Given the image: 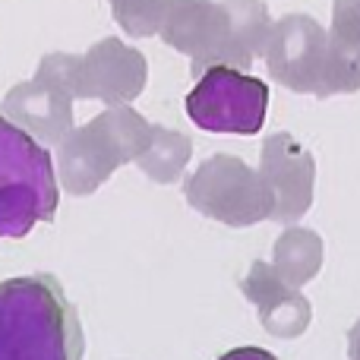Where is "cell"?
Returning a JSON list of instances; mask_svg holds the SVG:
<instances>
[{
    "label": "cell",
    "mask_w": 360,
    "mask_h": 360,
    "mask_svg": "<svg viewBox=\"0 0 360 360\" xmlns=\"http://www.w3.org/2000/svg\"><path fill=\"white\" fill-rule=\"evenodd\" d=\"M86 338L54 275L0 281V360H82Z\"/></svg>",
    "instance_id": "obj_1"
},
{
    "label": "cell",
    "mask_w": 360,
    "mask_h": 360,
    "mask_svg": "<svg viewBox=\"0 0 360 360\" xmlns=\"http://www.w3.org/2000/svg\"><path fill=\"white\" fill-rule=\"evenodd\" d=\"M152 139V124L130 105H108L86 127L57 143V180L70 196H92L124 165H133Z\"/></svg>",
    "instance_id": "obj_2"
},
{
    "label": "cell",
    "mask_w": 360,
    "mask_h": 360,
    "mask_svg": "<svg viewBox=\"0 0 360 360\" xmlns=\"http://www.w3.org/2000/svg\"><path fill=\"white\" fill-rule=\"evenodd\" d=\"M60 180L48 146L0 114V237L19 240L38 221H54Z\"/></svg>",
    "instance_id": "obj_3"
},
{
    "label": "cell",
    "mask_w": 360,
    "mask_h": 360,
    "mask_svg": "<svg viewBox=\"0 0 360 360\" xmlns=\"http://www.w3.org/2000/svg\"><path fill=\"white\" fill-rule=\"evenodd\" d=\"M184 196L199 215L231 228H250L272 218L275 199L259 171L237 155H212L186 177Z\"/></svg>",
    "instance_id": "obj_4"
},
{
    "label": "cell",
    "mask_w": 360,
    "mask_h": 360,
    "mask_svg": "<svg viewBox=\"0 0 360 360\" xmlns=\"http://www.w3.org/2000/svg\"><path fill=\"white\" fill-rule=\"evenodd\" d=\"M269 111V86L234 67H212L186 95V114L205 133L253 136Z\"/></svg>",
    "instance_id": "obj_5"
},
{
    "label": "cell",
    "mask_w": 360,
    "mask_h": 360,
    "mask_svg": "<svg viewBox=\"0 0 360 360\" xmlns=\"http://www.w3.org/2000/svg\"><path fill=\"white\" fill-rule=\"evenodd\" d=\"M158 35L168 48L190 57V73L196 79L212 67L240 70L224 4H215V0H168Z\"/></svg>",
    "instance_id": "obj_6"
},
{
    "label": "cell",
    "mask_w": 360,
    "mask_h": 360,
    "mask_svg": "<svg viewBox=\"0 0 360 360\" xmlns=\"http://www.w3.org/2000/svg\"><path fill=\"white\" fill-rule=\"evenodd\" d=\"M326 38L329 32L304 13H291L272 22L262 51L269 76L291 92H313L319 98L326 73Z\"/></svg>",
    "instance_id": "obj_7"
},
{
    "label": "cell",
    "mask_w": 360,
    "mask_h": 360,
    "mask_svg": "<svg viewBox=\"0 0 360 360\" xmlns=\"http://www.w3.org/2000/svg\"><path fill=\"white\" fill-rule=\"evenodd\" d=\"M259 174L272 190L275 221L294 224L307 215L313 202V186H316V162L291 133H272L262 143Z\"/></svg>",
    "instance_id": "obj_8"
},
{
    "label": "cell",
    "mask_w": 360,
    "mask_h": 360,
    "mask_svg": "<svg viewBox=\"0 0 360 360\" xmlns=\"http://www.w3.org/2000/svg\"><path fill=\"white\" fill-rule=\"evenodd\" d=\"M89 95L105 105H130L149 82L146 54L120 38H101L82 54Z\"/></svg>",
    "instance_id": "obj_9"
},
{
    "label": "cell",
    "mask_w": 360,
    "mask_h": 360,
    "mask_svg": "<svg viewBox=\"0 0 360 360\" xmlns=\"http://www.w3.org/2000/svg\"><path fill=\"white\" fill-rule=\"evenodd\" d=\"M240 291L259 310V323L275 338H297L310 326V300L300 288L288 285L272 262H253Z\"/></svg>",
    "instance_id": "obj_10"
},
{
    "label": "cell",
    "mask_w": 360,
    "mask_h": 360,
    "mask_svg": "<svg viewBox=\"0 0 360 360\" xmlns=\"http://www.w3.org/2000/svg\"><path fill=\"white\" fill-rule=\"evenodd\" d=\"M0 114L22 127L29 136H35L41 146H57L70 130H73V98L57 92L54 86L35 79L16 82L4 95Z\"/></svg>",
    "instance_id": "obj_11"
},
{
    "label": "cell",
    "mask_w": 360,
    "mask_h": 360,
    "mask_svg": "<svg viewBox=\"0 0 360 360\" xmlns=\"http://www.w3.org/2000/svg\"><path fill=\"white\" fill-rule=\"evenodd\" d=\"M360 89V0H332V29L326 38V73L319 98Z\"/></svg>",
    "instance_id": "obj_12"
},
{
    "label": "cell",
    "mask_w": 360,
    "mask_h": 360,
    "mask_svg": "<svg viewBox=\"0 0 360 360\" xmlns=\"http://www.w3.org/2000/svg\"><path fill=\"white\" fill-rule=\"evenodd\" d=\"M190 155H193V143L186 133L171 130V127H162V124H152L149 146H146V152L133 165H136L152 184L168 186V184H174V180H180Z\"/></svg>",
    "instance_id": "obj_13"
},
{
    "label": "cell",
    "mask_w": 360,
    "mask_h": 360,
    "mask_svg": "<svg viewBox=\"0 0 360 360\" xmlns=\"http://www.w3.org/2000/svg\"><path fill=\"white\" fill-rule=\"evenodd\" d=\"M272 266L288 285L294 288L307 285L323 266V240H319V234L307 228H288L275 240Z\"/></svg>",
    "instance_id": "obj_14"
},
{
    "label": "cell",
    "mask_w": 360,
    "mask_h": 360,
    "mask_svg": "<svg viewBox=\"0 0 360 360\" xmlns=\"http://www.w3.org/2000/svg\"><path fill=\"white\" fill-rule=\"evenodd\" d=\"M228 10V22H231V41H234L237 60L240 70L247 73L253 67L256 57H262L272 32V19L262 0H221Z\"/></svg>",
    "instance_id": "obj_15"
},
{
    "label": "cell",
    "mask_w": 360,
    "mask_h": 360,
    "mask_svg": "<svg viewBox=\"0 0 360 360\" xmlns=\"http://www.w3.org/2000/svg\"><path fill=\"white\" fill-rule=\"evenodd\" d=\"M35 79L54 86L57 92H63L67 98L82 101L92 98L89 95V82H86V63H82V54H67V51H54V54H44L38 60Z\"/></svg>",
    "instance_id": "obj_16"
},
{
    "label": "cell",
    "mask_w": 360,
    "mask_h": 360,
    "mask_svg": "<svg viewBox=\"0 0 360 360\" xmlns=\"http://www.w3.org/2000/svg\"><path fill=\"white\" fill-rule=\"evenodd\" d=\"M114 13V22L130 38H152L162 29L168 0H108Z\"/></svg>",
    "instance_id": "obj_17"
},
{
    "label": "cell",
    "mask_w": 360,
    "mask_h": 360,
    "mask_svg": "<svg viewBox=\"0 0 360 360\" xmlns=\"http://www.w3.org/2000/svg\"><path fill=\"white\" fill-rule=\"evenodd\" d=\"M218 360H278V357H275L272 351H262V348H253V345H247V348L228 351V354H221Z\"/></svg>",
    "instance_id": "obj_18"
},
{
    "label": "cell",
    "mask_w": 360,
    "mask_h": 360,
    "mask_svg": "<svg viewBox=\"0 0 360 360\" xmlns=\"http://www.w3.org/2000/svg\"><path fill=\"white\" fill-rule=\"evenodd\" d=\"M348 354L351 360H360V319L354 323V329L348 332Z\"/></svg>",
    "instance_id": "obj_19"
}]
</instances>
